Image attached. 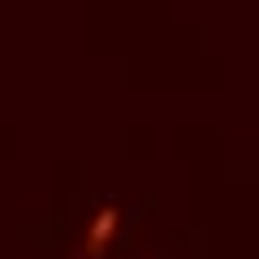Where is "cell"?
Returning <instances> with one entry per match:
<instances>
[{
	"label": "cell",
	"mask_w": 259,
	"mask_h": 259,
	"mask_svg": "<svg viewBox=\"0 0 259 259\" xmlns=\"http://www.w3.org/2000/svg\"><path fill=\"white\" fill-rule=\"evenodd\" d=\"M117 229H121V207H100V212L91 216V225H87V233H82V255L87 259H100L104 250L117 242Z\"/></svg>",
	"instance_id": "obj_1"
}]
</instances>
